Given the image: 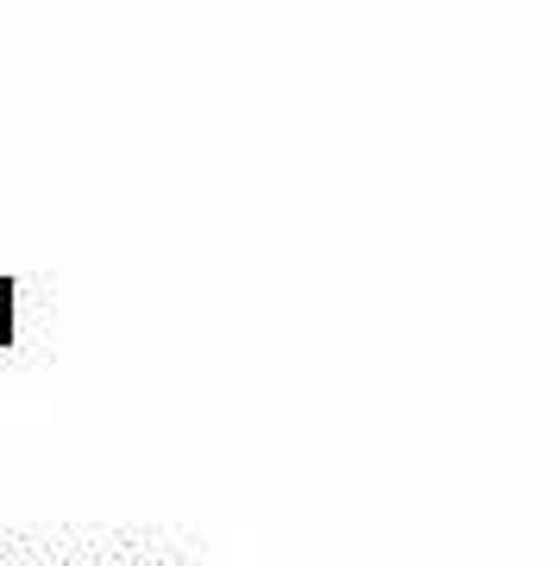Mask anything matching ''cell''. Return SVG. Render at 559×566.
<instances>
[{
	"label": "cell",
	"mask_w": 559,
	"mask_h": 566,
	"mask_svg": "<svg viewBox=\"0 0 559 566\" xmlns=\"http://www.w3.org/2000/svg\"><path fill=\"white\" fill-rule=\"evenodd\" d=\"M0 346H13V277H0Z\"/></svg>",
	"instance_id": "obj_1"
}]
</instances>
